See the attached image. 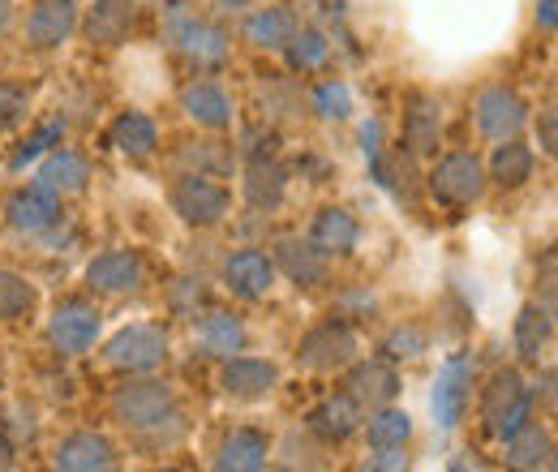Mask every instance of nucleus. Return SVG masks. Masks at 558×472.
I'll return each instance as SVG.
<instances>
[{
  "label": "nucleus",
  "mask_w": 558,
  "mask_h": 472,
  "mask_svg": "<svg viewBox=\"0 0 558 472\" xmlns=\"http://www.w3.org/2000/svg\"><path fill=\"white\" fill-rule=\"evenodd\" d=\"M142 279H146V263L134 250H108L86 267V283L104 296H130L142 288Z\"/></svg>",
  "instance_id": "obj_11"
},
{
  "label": "nucleus",
  "mask_w": 558,
  "mask_h": 472,
  "mask_svg": "<svg viewBox=\"0 0 558 472\" xmlns=\"http://www.w3.org/2000/svg\"><path fill=\"white\" fill-rule=\"evenodd\" d=\"M172 408H177V396L168 383H130L112 396V416L125 429H155L172 421Z\"/></svg>",
  "instance_id": "obj_6"
},
{
  "label": "nucleus",
  "mask_w": 558,
  "mask_h": 472,
  "mask_svg": "<svg viewBox=\"0 0 558 472\" xmlns=\"http://www.w3.org/2000/svg\"><path fill=\"white\" fill-rule=\"evenodd\" d=\"M181 104H185V112H190L198 125H207V130H228V125H232V99H228L215 82H194V86H185Z\"/></svg>",
  "instance_id": "obj_28"
},
{
  "label": "nucleus",
  "mask_w": 558,
  "mask_h": 472,
  "mask_svg": "<svg viewBox=\"0 0 558 472\" xmlns=\"http://www.w3.org/2000/svg\"><path fill=\"white\" fill-rule=\"evenodd\" d=\"M52 464L65 472H104L117 464V447H112L104 434H70V438L57 447Z\"/></svg>",
  "instance_id": "obj_20"
},
{
  "label": "nucleus",
  "mask_w": 558,
  "mask_h": 472,
  "mask_svg": "<svg viewBox=\"0 0 558 472\" xmlns=\"http://www.w3.org/2000/svg\"><path fill=\"white\" fill-rule=\"evenodd\" d=\"M172 210H177L185 223H194V228H215V223L228 215V190L215 185L203 172L181 177V181L172 185Z\"/></svg>",
  "instance_id": "obj_7"
},
{
  "label": "nucleus",
  "mask_w": 558,
  "mask_h": 472,
  "mask_svg": "<svg viewBox=\"0 0 558 472\" xmlns=\"http://www.w3.org/2000/svg\"><path fill=\"white\" fill-rule=\"evenodd\" d=\"M305 425H310V434H318L327 443H344L361 429V404L352 396H331L305 416Z\"/></svg>",
  "instance_id": "obj_25"
},
{
  "label": "nucleus",
  "mask_w": 558,
  "mask_h": 472,
  "mask_svg": "<svg viewBox=\"0 0 558 472\" xmlns=\"http://www.w3.org/2000/svg\"><path fill=\"white\" fill-rule=\"evenodd\" d=\"M296 356H301L305 370H318V374L344 370V365L356 361V336H352L349 323H323V327H314L310 336L301 339Z\"/></svg>",
  "instance_id": "obj_9"
},
{
  "label": "nucleus",
  "mask_w": 558,
  "mask_h": 472,
  "mask_svg": "<svg viewBox=\"0 0 558 472\" xmlns=\"http://www.w3.org/2000/svg\"><path fill=\"white\" fill-rule=\"evenodd\" d=\"M17 121H26V90L0 86V130H13Z\"/></svg>",
  "instance_id": "obj_39"
},
{
  "label": "nucleus",
  "mask_w": 558,
  "mask_h": 472,
  "mask_svg": "<svg viewBox=\"0 0 558 472\" xmlns=\"http://www.w3.org/2000/svg\"><path fill=\"white\" fill-rule=\"evenodd\" d=\"M529 416H533V391L524 387V378L515 370H498L489 378V387L482 391V421H486V429L498 434V438H507Z\"/></svg>",
  "instance_id": "obj_2"
},
{
  "label": "nucleus",
  "mask_w": 558,
  "mask_h": 472,
  "mask_svg": "<svg viewBox=\"0 0 558 472\" xmlns=\"http://www.w3.org/2000/svg\"><path fill=\"white\" fill-rule=\"evenodd\" d=\"M86 181H90V168H86L82 155H73V150H52V155L44 159L35 185H44V190H52L57 198H65V194H82Z\"/></svg>",
  "instance_id": "obj_27"
},
{
  "label": "nucleus",
  "mask_w": 558,
  "mask_h": 472,
  "mask_svg": "<svg viewBox=\"0 0 558 472\" xmlns=\"http://www.w3.org/2000/svg\"><path fill=\"white\" fill-rule=\"evenodd\" d=\"M223 283L232 296L241 301H263L271 288H276V263L263 254V250H236L228 263H223Z\"/></svg>",
  "instance_id": "obj_13"
},
{
  "label": "nucleus",
  "mask_w": 558,
  "mask_h": 472,
  "mask_svg": "<svg viewBox=\"0 0 558 472\" xmlns=\"http://www.w3.org/2000/svg\"><path fill=\"white\" fill-rule=\"evenodd\" d=\"M61 134H65V125H61V121H52L48 130H39L35 137H26V146L13 155V168H26V164H35V159H39L48 146H57V142H61Z\"/></svg>",
  "instance_id": "obj_38"
},
{
  "label": "nucleus",
  "mask_w": 558,
  "mask_h": 472,
  "mask_svg": "<svg viewBox=\"0 0 558 472\" xmlns=\"http://www.w3.org/2000/svg\"><path fill=\"white\" fill-rule=\"evenodd\" d=\"M283 190H288V172L271 159V150H258L245 164V203L254 210H276L283 203Z\"/></svg>",
  "instance_id": "obj_21"
},
{
  "label": "nucleus",
  "mask_w": 558,
  "mask_h": 472,
  "mask_svg": "<svg viewBox=\"0 0 558 472\" xmlns=\"http://www.w3.org/2000/svg\"><path fill=\"white\" fill-rule=\"evenodd\" d=\"M198 339H203V348H207L210 356H236L241 348H245V323L236 318V314H223V310H215L203 318V327H198Z\"/></svg>",
  "instance_id": "obj_31"
},
{
  "label": "nucleus",
  "mask_w": 558,
  "mask_h": 472,
  "mask_svg": "<svg viewBox=\"0 0 558 472\" xmlns=\"http://www.w3.org/2000/svg\"><path fill=\"white\" fill-rule=\"evenodd\" d=\"M61 223V198L44 185H26L9 198V228L26 237H44Z\"/></svg>",
  "instance_id": "obj_12"
},
{
  "label": "nucleus",
  "mask_w": 558,
  "mask_h": 472,
  "mask_svg": "<svg viewBox=\"0 0 558 472\" xmlns=\"http://www.w3.org/2000/svg\"><path fill=\"white\" fill-rule=\"evenodd\" d=\"M296 288H318L327 283V254H318L310 241H279L276 245V258H271Z\"/></svg>",
  "instance_id": "obj_24"
},
{
  "label": "nucleus",
  "mask_w": 558,
  "mask_h": 472,
  "mask_svg": "<svg viewBox=\"0 0 558 472\" xmlns=\"http://www.w3.org/2000/svg\"><path fill=\"white\" fill-rule=\"evenodd\" d=\"M168 44L194 69H219L228 61V31L194 13V4H168Z\"/></svg>",
  "instance_id": "obj_1"
},
{
  "label": "nucleus",
  "mask_w": 558,
  "mask_h": 472,
  "mask_svg": "<svg viewBox=\"0 0 558 472\" xmlns=\"http://www.w3.org/2000/svg\"><path fill=\"white\" fill-rule=\"evenodd\" d=\"M104 356H108V365H117L125 374H150L168 361V336L155 323H134L108 339Z\"/></svg>",
  "instance_id": "obj_4"
},
{
  "label": "nucleus",
  "mask_w": 558,
  "mask_h": 472,
  "mask_svg": "<svg viewBox=\"0 0 558 472\" xmlns=\"http://www.w3.org/2000/svg\"><path fill=\"white\" fill-rule=\"evenodd\" d=\"M555 336V310L546 305H524L520 310V318H515V352H520V361H529V365H537L542 361V348L550 343Z\"/></svg>",
  "instance_id": "obj_29"
},
{
  "label": "nucleus",
  "mask_w": 558,
  "mask_h": 472,
  "mask_svg": "<svg viewBox=\"0 0 558 472\" xmlns=\"http://www.w3.org/2000/svg\"><path fill=\"white\" fill-rule=\"evenodd\" d=\"M356 241H361V228H356V219H352L344 206H323V210L314 215V223H310V245H314L318 254H327V258L352 254Z\"/></svg>",
  "instance_id": "obj_17"
},
{
  "label": "nucleus",
  "mask_w": 558,
  "mask_h": 472,
  "mask_svg": "<svg viewBox=\"0 0 558 472\" xmlns=\"http://www.w3.org/2000/svg\"><path fill=\"white\" fill-rule=\"evenodd\" d=\"M172 296H177V310H185V314H198L207 305V288L198 279H181Z\"/></svg>",
  "instance_id": "obj_41"
},
{
  "label": "nucleus",
  "mask_w": 558,
  "mask_h": 472,
  "mask_svg": "<svg viewBox=\"0 0 558 472\" xmlns=\"http://www.w3.org/2000/svg\"><path fill=\"white\" fill-rule=\"evenodd\" d=\"M425 348H429V336H425L421 327H413V323H409V327H396V331L387 336V356H391V361H413Z\"/></svg>",
  "instance_id": "obj_37"
},
{
  "label": "nucleus",
  "mask_w": 558,
  "mask_h": 472,
  "mask_svg": "<svg viewBox=\"0 0 558 472\" xmlns=\"http://www.w3.org/2000/svg\"><path fill=\"white\" fill-rule=\"evenodd\" d=\"M361 150H365V159H369V168L378 177V168H383V121H365L361 125Z\"/></svg>",
  "instance_id": "obj_40"
},
{
  "label": "nucleus",
  "mask_w": 558,
  "mask_h": 472,
  "mask_svg": "<svg viewBox=\"0 0 558 472\" xmlns=\"http://www.w3.org/2000/svg\"><path fill=\"white\" fill-rule=\"evenodd\" d=\"M314 112L323 121H349L352 117V90L344 82H323L314 90Z\"/></svg>",
  "instance_id": "obj_36"
},
{
  "label": "nucleus",
  "mask_w": 558,
  "mask_h": 472,
  "mask_svg": "<svg viewBox=\"0 0 558 472\" xmlns=\"http://www.w3.org/2000/svg\"><path fill=\"white\" fill-rule=\"evenodd\" d=\"M529 125V104L507 90V86H489L477 99V130L494 142H507V137H520Z\"/></svg>",
  "instance_id": "obj_10"
},
{
  "label": "nucleus",
  "mask_w": 558,
  "mask_h": 472,
  "mask_svg": "<svg viewBox=\"0 0 558 472\" xmlns=\"http://www.w3.org/2000/svg\"><path fill=\"white\" fill-rule=\"evenodd\" d=\"M507 443V464L511 469H555V438H550V429H542V425H533V421H524L515 434H507L502 438Z\"/></svg>",
  "instance_id": "obj_22"
},
{
  "label": "nucleus",
  "mask_w": 558,
  "mask_h": 472,
  "mask_svg": "<svg viewBox=\"0 0 558 472\" xmlns=\"http://www.w3.org/2000/svg\"><path fill=\"white\" fill-rule=\"evenodd\" d=\"M533 150L520 142V137H507L502 146H494V159H489V172L502 190H520L529 177H533Z\"/></svg>",
  "instance_id": "obj_30"
},
{
  "label": "nucleus",
  "mask_w": 558,
  "mask_h": 472,
  "mask_svg": "<svg viewBox=\"0 0 558 472\" xmlns=\"http://www.w3.org/2000/svg\"><path fill=\"white\" fill-rule=\"evenodd\" d=\"M349 396L356 404H369V408L391 404V400L400 396V374H396L391 361H383V356L361 361V365H352V374H349Z\"/></svg>",
  "instance_id": "obj_19"
},
{
  "label": "nucleus",
  "mask_w": 558,
  "mask_h": 472,
  "mask_svg": "<svg viewBox=\"0 0 558 472\" xmlns=\"http://www.w3.org/2000/svg\"><path fill=\"white\" fill-rule=\"evenodd\" d=\"M104 331V318L90 301H61L52 310V323H48V336L52 343L65 352V356H82L95 348V339Z\"/></svg>",
  "instance_id": "obj_8"
},
{
  "label": "nucleus",
  "mask_w": 558,
  "mask_h": 472,
  "mask_svg": "<svg viewBox=\"0 0 558 472\" xmlns=\"http://www.w3.org/2000/svg\"><path fill=\"white\" fill-rule=\"evenodd\" d=\"M223 9H250V4H258V0H219Z\"/></svg>",
  "instance_id": "obj_48"
},
{
  "label": "nucleus",
  "mask_w": 558,
  "mask_h": 472,
  "mask_svg": "<svg viewBox=\"0 0 558 472\" xmlns=\"http://www.w3.org/2000/svg\"><path fill=\"white\" fill-rule=\"evenodd\" d=\"M429 194L447 206H469L486 194V168L477 155L460 150V155H442L429 172Z\"/></svg>",
  "instance_id": "obj_5"
},
{
  "label": "nucleus",
  "mask_w": 558,
  "mask_h": 472,
  "mask_svg": "<svg viewBox=\"0 0 558 472\" xmlns=\"http://www.w3.org/2000/svg\"><path fill=\"white\" fill-rule=\"evenodd\" d=\"M340 305H344V310H374L378 301H374V292H349Z\"/></svg>",
  "instance_id": "obj_43"
},
{
  "label": "nucleus",
  "mask_w": 558,
  "mask_h": 472,
  "mask_svg": "<svg viewBox=\"0 0 558 472\" xmlns=\"http://www.w3.org/2000/svg\"><path fill=\"white\" fill-rule=\"evenodd\" d=\"M537 22L546 31H555V0H537Z\"/></svg>",
  "instance_id": "obj_45"
},
{
  "label": "nucleus",
  "mask_w": 558,
  "mask_h": 472,
  "mask_svg": "<svg viewBox=\"0 0 558 472\" xmlns=\"http://www.w3.org/2000/svg\"><path fill=\"white\" fill-rule=\"evenodd\" d=\"M283 52H288V65L296 69V73H310V69L331 61V39H327L318 26H301Z\"/></svg>",
  "instance_id": "obj_33"
},
{
  "label": "nucleus",
  "mask_w": 558,
  "mask_h": 472,
  "mask_svg": "<svg viewBox=\"0 0 558 472\" xmlns=\"http://www.w3.org/2000/svg\"><path fill=\"white\" fill-rule=\"evenodd\" d=\"M13 464V447L4 443V434H0V469H9Z\"/></svg>",
  "instance_id": "obj_47"
},
{
  "label": "nucleus",
  "mask_w": 558,
  "mask_h": 472,
  "mask_svg": "<svg viewBox=\"0 0 558 472\" xmlns=\"http://www.w3.org/2000/svg\"><path fill=\"white\" fill-rule=\"evenodd\" d=\"M35 288L13 275V270H0V323H13V318H26L35 310Z\"/></svg>",
  "instance_id": "obj_35"
},
{
  "label": "nucleus",
  "mask_w": 558,
  "mask_h": 472,
  "mask_svg": "<svg viewBox=\"0 0 558 472\" xmlns=\"http://www.w3.org/2000/svg\"><path fill=\"white\" fill-rule=\"evenodd\" d=\"M267 456H271V443L258 434V429H232L215 456V469H232V472H258L267 469Z\"/></svg>",
  "instance_id": "obj_26"
},
{
  "label": "nucleus",
  "mask_w": 558,
  "mask_h": 472,
  "mask_svg": "<svg viewBox=\"0 0 558 472\" xmlns=\"http://www.w3.org/2000/svg\"><path fill=\"white\" fill-rule=\"evenodd\" d=\"M9 22H13V4H9V0H0V35L9 31Z\"/></svg>",
  "instance_id": "obj_46"
},
{
  "label": "nucleus",
  "mask_w": 558,
  "mask_h": 472,
  "mask_svg": "<svg viewBox=\"0 0 558 472\" xmlns=\"http://www.w3.org/2000/svg\"><path fill=\"white\" fill-rule=\"evenodd\" d=\"M365 438H369V447H404V443L413 438V416L400 412V408L383 404L374 416H369Z\"/></svg>",
  "instance_id": "obj_34"
},
{
  "label": "nucleus",
  "mask_w": 558,
  "mask_h": 472,
  "mask_svg": "<svg viewBox=\"0 0 558 472\" xmlns=\"http://www.w3.org/2000/svg\"><path fill=\"white\" fill-rule=\"evenodd\" d=\"M134 22H138V4H134V0H95V4L86 9L82 31H86L90 44H99V48H117V44L130 39Z\"/></svg>",
  "instance_id": "obj_14"
},
{
  "label": "nucleus",
  "mask_w": 558,
  "mask_h": 472,
  "mask_svg": "<svg viewBox=\"0 0 558 472\" xmlns=\"http://www.w3.org/2000/svg\"><path fill=\"white\" fill-rule=\"evenodd\" d=\"M442 137V104L434 95H409V112H404V146L413 159H425L438 150Z\"/></svg>",
  "instance_id": "obj_16"
},
{
  "label": "nucleus",
  "mask_w": 558,
  "mask_h": 472,
  "mask_svg": "<svg viewBox=\"0 0 558 472\" xmlns=\"http://www.w3.org/2000/svg\"><path fill=\"white\" fill-rule=\"evenodd\" d=\"M77 31V0H39L26 17V35L35 48H57Z\"/></svg>",
  "instance_id": "obj_18"
},
{
  "label": "nucleus",
  "mask_w": 558,
  "mask_h": 472,
  "mask_svg": "<svg viewBox=\"0 0 558 472\" xmlns=\"http://www.w3.org/2000/svg\"><path fill=\"white\" fill-rule=\"evenodd\" d=\"M378 456H369V464L365 469H409V456H404V447H374Z\"/></svg>",
  "instance_id": "obj_42"
},
{
  "label": "nucleus",
  "mask_w": 558,
  "mask_h": 472,
  "mask_svg": "<svg viewBox=\"0 0 558 472\" xmlns=\"http://www.w3.org/2000/svg\"><path fill=\"white\" fill-rule=\"evenodd\" d=\"M542 150L555 155V112H546V121H542Z\"/></svg>",
  "instance_id": "obj_44"
},
{
  "label": "nucleus",
  "mask_w": 558,
  "mask_h": 472,
  "mask_svg": "<svg viewBox=\"0 0 558 472\" xmlns=\"http://www.w3.org/2000/svg\"><path fill=\"white\" fill-rule=\"evenodd\" d=\"M223 391L232 396V400H267L271 391H276L279 383V370L271 361H258V356H228V365H223Z\"/></svg>",
  "instance_id": "obj_15"
},
{
  "label": "nucleus",
  "mask_w": 558,
  "mask_h": 472,
  "mask_svg": "<svg viewBox=\"0 0 558 472\" xmlns=\"http://www.w3.org/2000/svg\"><path fill=\"white\" fill-rule=\"evenodd\" d=\"M296 31H301V17H296L288 4L258 9V13L245 22V39H250L254 48H263V52H283Z\"/></svg>",
  "instance_id": "obj_23"
},
{
  "label": "nucleus",
  "mask_w": 558,
  "mask_h": 472,
  "mask_svg": "<svg viewBox=\"0 0 558 472\" xmlns=\"http://www.w3.org/2000/svg\"><path fill=\"white\" fill-rule=\"evenodd\" d=\"M112 146H117L121 155H130V159H146V155L159 146V130H155L150 117L125 112V117L112 125Z\"/></svg>",
  "instance_id": "obj_32"
},
{
  "label": "nucleus",
  "mask_w": 558,
  "mask_h": 472,
  "mask_svg": "<svg viewBox=\"0 0 558 472\" xmlns=\"http://www.w3.org/2000/svg\"><path fill=\"white\" fill-rule=\"evenodd\" d=\"M473 378H477V361L469 352H451L434 378V396H429V408H434V421L442 429H456L464 421V408H469V396H473Z\"/></svg>",
  "instance_id": "obj_3"
}]
</instances>
